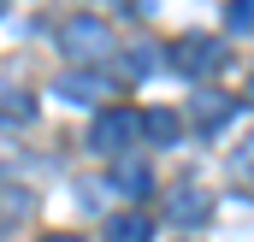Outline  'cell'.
<instances>
[{
	"mask_svg": "<svg viewBox=\"0 0 254 242\" xmlns=\"http://www.w3.org/2000/svg\"><path fill=\"white\" fill-rule=\"evenodd\" d=\"M60 48L71 54V60L95 65V60H107L119 42H113V24H107V18H95V12H77V18H65V24H60Z\"/></svg>",
	"mask_w": 254,
	"mask_h": 242,
	"instance_id": "6da1fadb",
	"label": "cell"
},
{
	"mask_svg": "<svg viewBox=\"0 0 254 242\" xmlns=\"http://www.w3.org/2000/svg\"><path fill=\"white\" fill-rule=\"evenodd\" d=\"M142 136V113H125V107H107L101 119L89 124V148L107 154V160H125V148Z\"/></svg>",
	"mask_w": 254,
	"mask_h": 242,
	"instance_id": "7a4b0ae2",
	"label": "cell"
},
{
	"mask_svg": "<svg viewBox=\"0 0 254 242\" xmlns=\"http://www.w3.org/2000/svg\"><path fill=\"white\" fill-rule=\"evenodd\" d=\"M172 65H178L184 77H213V71L225 65V48H219L213 36H184V42H172Z\"/></svg>",
	"mask_w": 254,
	"mask_h": 242,
	"instance_id": "3957f363",
	"label": "cell"
},
{
	"mask_svg": "<svg viewBox=\"0 0 254 242\" xmlns=\"http://www.w3.org/2000/svg\"><path fill=\"white\" fill-rule=\"evenodd\" d=\"M54 95L71 101V107H95V101L113 95V77H101V71H65L60 83H54Z\"/></svg>",
	"mask_w": 254,
	"mask_h": 242,
	"instance_id": "277c9868",
	"label": "cell"
},
{
	"mask_svg": "<svg viewBox=\"0 0 254 242\" xmlns=\"http://www.w3.org/2000/svg\"><path fill=\"white\" fill-rule=\"evenodd\" d=\"M166 213H172V225H201V219L213 213V195H207V189H195V183H178V189H172V201H166Z\"/></svg>",
	"mask_w": 254,
	"mask_h": 242,
	"instance_id": "5b68a950",
	"label": "cell"
},
{
	"mask_svg": "<svg viewBox=\"0 0 254 242\" xmlns=\"http://www.w3.org/2000/svg\"><path fill=\"white\" fill-rule=\"evenodd\" d=\"M190 107H195V124L201 130H219V124L237 113V95H219V89H201V95H190Z\"/></svg>",
	"mask_w": 254,
	"mask_h": 242,
	"instance_id": "8992f818",
	"label": "cell"
},
{
	"mask_svg": "<svg viewBox=\"0 0 254 242\" xmlns=\"http://www.w3.org/2000/svg\"><path fill=\"white\" fill-rule=\"evenodd\" d=\"M113 189H119V195H136V201H142V195H148V189H154V172H148V166H142V160H113Z\"/></svg>",
	"mask_w": 254,
	"mask_h": 242,
	"instance_id": "52a82bcc",
	"label": "cell"
},
{
	"mask_svg": "<svg viewBox=\"0 0 254 242\" xmlns=\"http://www.w3.org/2000/svg\"><path fill=\"white\" fill-rule=\"evenodd\" d=\"M107 242H154L148 213H113L107 219Z\"/></svg>",
	"mask_w": 254,
	"mask_h": 242,
	"instance_id": "ba28073f",
	"label": "cell"
},
{
	"mask_svg": "<svg viewBox=\"0 0 254 242\" xmlns=\"http://www.w3.org/2000/svg\"><path fill=\"white\" fill-rule=\"evenodd\" d=\"M142 136H154V142H178V113L148 107V113H142Z\"/></svg>",
	"mask_w": 254,
	"mask_h": 242,
	"instance_id": "9c48e42d",
	"label": "cell"
},
{
	"mask_svg": "<svg viewBox=\"0 0 254 242\" xmlns=\"http://www.w3.org/2000/svg\"><path fill=\"white\" fill-rule=\"evenodd\" d=\"M225 24H231L237 36H249L254 30V0H231V6H225Z\"/></svg>",
	"mask_w": 254,
	"mask_h": 242,
	"instance_id": "30bf717a",
	"label": "cell"
},
{
	"mask_svg": "<svg viewBox=\"0 0 254 242\" xmlns=\"http://www.w3.org/2000/svg\"><path fill=\"white\" fill-rule=\"evenodd\" d=\"M231 172H237L243 183H254V136H243V142H237V154H231Z\"/></svg>",
	"mask_w": 254,
	"mask_h": 242,
	"instance_id": "8fae6325",
	"label": "cell"
},
{
	"mask_svg": "<svg viewBox=\"0 0 254 242\" xmlns=\"http://www.w3.org/2000/svg\"><path fill=\"white\" fill-rule=\"evenodd\" d=\"M154 65H160V60H154V54H148V48H136V54H130V71H136V77H148V71H154Z\"/></svg>",
	"mask_w": 254,
	"mask_h": 242,
	"instance_id": "7c38bea8",
	"label": "cell"
},
{
	"mask_svg": "<svg viewBox=\"0 0 254 242\" xmlns=\"http://www.w3.org/2000/svg\"><path fill=\"white\" fill-rule=\"evenodd\" d=\"M42 242H83V237H65V231H60V237H42Z\"/></svg>",
	"mask_w": 254,
	"mask_h": 242,
	"instance_id": "4fadbf2b",
	"label": "cell"
},
{
	"mask_svg": "<svg viewBox=\"0 0 254 242\" xmlns=\"http://www.w3.org/2000/svg\"><path fill=\"white\" fill-rule=\"evenodd\" d=\"M249 101H254V83H249Z\"/></svg>",
	"mask_w": 254,
	"mask_h": 242,
	"instance_id": "5bb4252c",
	"label": "cell"
},
{
	"mask_svg": "<svg viewBox=\"0 0 254 242\" xmlns=\"http://www.w3.org/2000/svg\"><path fill=\"white\" fill-rule=\"evenodd\" d=\"M184 242H190V237H184Z\"/></svg>",
	"mask_w": 254,
	"mask_h": 242,
	"instance_id": "9a60e30c",
	"label": "cell"
}]
</instances>
